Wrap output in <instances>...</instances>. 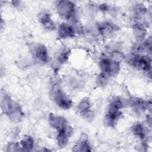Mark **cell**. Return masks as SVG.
I'll return each instance as SVG.
<instances>
[{
	"instance_id": "obj_16",
	"label": "cell",
	"mask_w": 152,
	"mask_h": 152,
	"mask_svg": "<svg viewBox=\"0 0 152 152\" xmlns=\"http://www.w3.org/2000/svg\"><path fill=\"white\" fill-rule=\"evenodd\" d=\"M133 33L138 41H142L145 37L147 33L146 27L144 23L139 21L133 24Z\"/></svg>"
},
{
	"instance_id": "obj_14",
	"label": "cell",
	"mask_w": 152,
	"mask_h": 152,
	"mask_svg": "<svg viewBox=\"0 0 152 152\" xmlns=\"http://www.w3.org/2000/svg\"><path fill=\"white\" fill-rule=\"evenodd\" d=\"M91 146L86 134H82L73 148V151H90Z\"/></svg>"
},
{
	"instance_id": "obj_17",
	"label": "cell",
	"mask_w": 152,
	"mask_h": 152,
	"mask_svg": "<svg viewBox=\"0 0 152 152\" xmlns=\"http://www.w3.org/2000/svg\"><path fill=\"white\" fill-rule=\"evenodd\" d=\"M124 105L125 103L122 99L116 96L113 97L109 101L107 110L113 111L120 110L124 107Z\"/></svg>"
},
{
	"instance_id": "obj_10",
	"label": "cell",
	"mask_w": 152,
	"mask_h": 152,
	"mask_svg": "<svg viewBox=\"0 0 152 152\" xmlns=\"http://www.w3.org/2000/svg\"><path fill=\"white\" fill-rule=\"evenodd\" d=\"M77 34L75 27L67 23H61L58 29V37L60 39L71 38Z\"/></svg>"
},
{
	"instance_id": "obj_12",
	"label": "cell",
	"mask_w": 152,
	"mask_h": 152,
	"mask_svg": "<svg viewBox=\"0 0 152 152\" xmlns=\"http://www.w3.org/2000/svg\"><path fill=\"white\" fill-rule=\"evenodd\" d=\"M121 115L122 113L120 110L113 111L107 110L104 117V123L107 126L113 128L117 124Z\"/></svg>"
},
{
	"instance_id": "obj_4",
	"label": "cell",
	"mask_w": 152,
	"mask_h": 152,
	"mask_svg": "<svg viewBox=\"0 0 152 152\" xmlns=\"http://www.w3.org/2000/svg\"><path fill=\"white\" fill-rule=\"evenodd\" d=\"M99 66L102 72L107 74L109 77L118 74L120 71L119 61L109 58H103L99 62Z\"/></svg>"
},
{
	"instance_id": "obj_23",
	"label": "cell",
	"mask_w": 152,
	"mask_h": 152,
	"mask_svg": "<svg viewBox=\"0 0 152 152\" xmlns=\"http://www.w3.org/2000/svg\"><path fill=\"white\" fill-rule=\"evenodd\" d=\"M99 8H100V10L107 11L109 9V6L107 4H100V5L99 6Z\"/></svg>"
},
{
	"instance_id": "obj_22",
	"label": "cell",
	"mask_w": 152,
	"mask_h": 152,
	"mask_svg": "<svg viewBox=\"0 0 152 152\" xmlns=\"http://www.w3.org/2000/svg\"><path fill=\"white\" fill-rule=\"evenodd\" d=\"M23 151L21 145L15 142H10L7 147V151Z\"/></svg>"
},
{
	"instance_id": "obj_13",
	"label": "cell",
	"mask_w": 152,
	"mask_h": 152,
	"mask_svg": "<svg viewBox=\"0 0 152 152\" xmlns=\"http://www.w3.org/2000/svg\"><path fill=\"white\" fill-rule=\"evenodd\" d=\"M38 20L41 24L47 30H53L55 28V24L51 18L50 14L42 11L38 15Z\"/></svg>"
},
{
	"instance_id": "obj_15",
	"label": "cell",
	"mask_w": 152,
	"mask_h": 152,
	"mask_svg": "<svg viewBox=\"0 0 152 152\" xmlns=\"http://www.w3.org/2000/svg\"><path fill=\"white\" fill-rule=\"evenodd\" d=\"M118 28L119 27L116 25L107 22L100 23L97 27L99 33L103 36L110 35L113 32L118 30Z\"/></svg>"
},
{
	"instance_id": "obj_5",
	"label": "cell",
	"mask_w": 152,
	"mask_h": 152,
	"mask_svg": "<svg viewBox=\"0 0 152 152\" xmlns=\"http://www.w3.org/2000/svg\"><path fill=\"white\" fill-rule=\"evenodd\" d=\"M8 106L3 112L12 122L18 123L20 122L23 118L24 113L20 104L12 100Z\"/></svg>"
},
{
	"instance_id": "obj_11",
	"label": "cell",
	"mask_w": 152,
	"mask_h": 152,
	"mask_svg": "<svg viewBox=\"0 0 152 152\" xmlns=\"http://www.w3.org/2000/svg\"><path fill=\"white\" fill-rule=\"evenodd\" d=\"M48 122L52 128L58 131L63 129L67 125V121L64 117L56 115L52 113H50L49 115Z\"/></svg>"
},
{
	"instance_id": "obj_7",
	"label": "cell",
	"mask_w": 152,
	"mask_h": 152,
	"mask_svg": "<svg viewBox=\"0 0 152 152\" xmlns=\"http://www.w3.org/2000/svg\"><path fill=\"white\" fill-rule=\"evenodd\" d=\"M90 109L91 102L87 97H85L81 100L77 106V112L87 119H91L93 118V113Z\"/></svg>"
},
{
	"instance_id": "obj_19",
	"label": "cell",
	"mask_w": 152,
	"mask_h": 152,
	"mask_svg": "<svg viewBox=\"0 0 152 152\" xmlns=\"http://www.w3.org/2000/svg\"><path fill=\"white\" fill-rule=\"evenodd\" d=\"M132 133L138 138L144 140L145 138L146 134L143 125L140 123H137L132 125L131 127Z\"/></svg>"
},
{
	"instance_id": "obj_9",
	"label": "cell",
	"mask_w": 152,
	"mask_h": 152,
	"mask_svg": "<svg viewBox=\"0 0 152 152\" xmlns=\"http://www.w3.org/2000/svg\"><path fill=\"white\" fill-rule=\"evenodd\" d=\"M130 104L134 110L137 113H142L148 109H151V102L144 100L140 98H132L130 99Z\"/></svg>"
},
{
	"instance_id": "obj_20",
	"label": "cell",
	"mask_w": 152,
	"mask_h": 152,
	"mask_svg": "<svg viewBox=\"0 0 152 152\" xmlns=\"http://www.w3.org/2000/svg\"><path fill=\"white\" fill-rule=\"evenodd\" d=\"M109 79V76L107 74L101 72V73L97 77V84L100 87H104L107 84Z\"/></svg>"
},
{
	"instance_id": "obj_3",
	"label": "cell",
	"mask_w": 152,
	"mask_h": 152,
	"mask_svg": "<svg viewBox=\"0 0 152 152\" xmlns=\"http://www.w3.org/2000/svg\"><path fill=\"white\" fill-rule=\"evenodd\" d=\"M128 62L131 66L138 69L147 72L151 71V59L147 55L133 53L128 58Z\"/></svg>"
},
{
	"instance_id": "obj_18",
	"label": "cell",
	"mask_w": 152,
	"mask_h": 152,
	"mask_svg": "<svg viewBox=\"0 0 152 152\" xmlns=\"http://www.w3.org/2000/svg\"><path fill=\"white\" fill-rule=\"evenodd\" d=\"M34 139L32 137L28 135H25L20 141V145L23 151H31L34 147Z\"/></svg>"
},
{
	"instance_id": "obj_2",
	"label": "cell",
	"mask_w": 152,
	"mask_h": 152,
	"mask_svg": "<svg viewBox=\"0 0 152 152\" xmlns=\"http://www.w3.org/2000/svg\"><path fill=\"white\" fill-rule=\"evenodd\" d=\"M50 96L56 104L62 109H69L72 106L73 103L71 99L59 88L58 84L53 86Z\"/></svg>"
},
{
	"instance_id": "obj_21",
	"label": "cell",
	"mask_w": 152,
	"mask_h": 152,
	"mask_svg": "<svg viewBox=\"0 0 152 152\" xmlns=\"http://www.w3.org/2000/svg\"><path fill=\"white\" fill-rule=\"evenodd\" d=\"M70 55V51L68 49L64 50L58 56V60L61 64H64L66 62Z\"/></svg>"
},
{
	"instance_id": "obj_6",
	"label": "cell",
	"mask_w": 152,
	"mask_h": 152,
	"mask_svg": "<svg viewBox=\"0 0 152 152\" xmlns=\"http://www.w3.org/2000/svg\"><path fill=\"white\" fill-rule=\"evenodd\" d=\"M72 128L68 125L63 129L58 131L56 137V141L59 148H64L66 145L69 138L72 134Z\"/></svg>"
},
{
	"instance_id": "obj_8",
	"label": "cell",
	"mask_w": 152,
	"mask_h": 152,
	"mask_svg": "<svg viewBox=\"0 0 152 152\" xmlns=\"http://www.w3.org/2000/svg\"><path fill=\"white\" fill-rule=\"evenodd\" d=\"M33 56L39 62L46 63L48 61V52L47 48L42 44H36L32 48Z\"/></svg>"
},
{
	"instance_id": "obj_1",
	"label": "cell",
	"mask_w": 152,
	"mask_h": 152,
	"mask_svg": "<svg viewBox=\"0 0 152 152\" xmlns=\"http://www.w3.org/2000/svg\"><path fill=\"white\" fill-rule=\"evenodd\" d=\"M56 10L59 15L66 20L73 21L75 15V4L69 1H59L56 4Z\"/></svg>"
}]
</instances>
